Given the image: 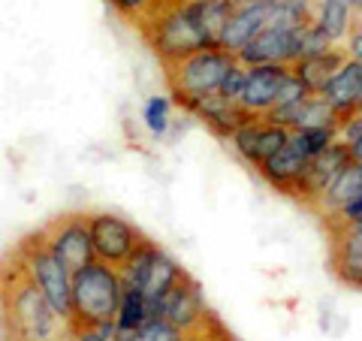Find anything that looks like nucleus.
<instances>
[{
  "instance_id": "obj_17",
  "label": "nucleus",
  "mask_w": 362,
  "mask_h": 341,
  "mask_svg": "<svg viewBox=\"0 0 362 341\" xmlns=\"http://www.w3.org/2000/svg\"><path fill=\"white\" fill-rule=\"evenodd\" d=\"M356 197H362V166L350 163L347 169H341V175L326 187V193L314 206V212L320 214V218H332L335 212H341L344 206H350Z\"/></svg>"
},
{
  "instance_id": "obj_18",
  "label": "nucleus",
  "mask_w": 362,
  "mask_h": 341,
  "mask_svg": "<svg viewBox=\"0 0 362 341\" xmlns=\"http://www.w3.org/2000/svg\"><path fill=\"white\" fill-rule=\"evenodd\" d=\"M347 61L344 49H329L323 54H314V58H305V61H296L290 67L293 73H296L302 79V85L311 91V94H320V91L326 88V82L341 70V64Z\"/></svg>"
},
{
  "instance_id": "obj_3",
  "label": "nucleus",
  "mask_w": 362,
  "mask_h": 341,
  "mask_svg": "<svg viewBox=\"0 0 362 341\" xmlns=\"http://www.w3.org/2000/svg\"><path fill=\"white\" fill-rule=\"evenodd\" d=\"M121 290V272L100 260L73 272L70 323L66 326H112L118 314Z\"/></svg>"
},
{
  "instance_id": "obj_14",
  "label": "nucleus",
  "mask_w": 362,
  "mask_h": 341,
  "mask_svg": "<svg viewBox=\"0 0 362 341\" xmlns=\"http://www.w3.org/2000/svg\"><path fill=\"white\" fill-rule=\"evenodd\" d=\"M190 115H194L197 121H202L214 136H221V139H226V142H230V136L239 130L245 121L254 118V115H247L239 103H233V100H226L221 94L202 97L199 103L190 106Z\"/></svg>"
},
{
  "instance_id": "obj_25",
  "label": "nucleus",
  "mask_w": 362,
  "mask_h": 341,
  "mask_svg": "<svg viewBox=\"0 0 362 341\" xmlns=\"http://www.w3.org/2000/svg\"><path fill=\"white\" fill-rule=\"evenodd\" d=\"M142 121H145V130L151 136H166L169 127H173V100L169 97H148L142 106Z\"/></svg>"
},
{
  "instance_id": "obj_34",
  "label": "nucleus",
  "mask_w": 362,
  "mask_h": 341,
  "mask_svg": "<svg viewBox=\"0 0 362 341\" xmlns=\"http://www.w3.org/2000/svg\"><path fill=\"white\" fill-rule=\"evenodd\" d=\"M338 139H344L347 145L362 142V115H350L347 121H341V127H338Z\"/></svg>"
},
{
  "instance_id": "obj_33",
  "label": "nucleus",
  "mask_w": 362,
  "mask_h": 341,
  "mask_svg": "<svg viewBox=\"0 0 362 341\" xmlns=\"http://www.w3.org/2000/svg\"><path fill=\"white\" fill-rule=\"evenodd\" d=\"M66 341H112L109 326H66Z\"/></svg>"
},
{
  "instance_id": "obj_37",
  "label": "nucleus",
  "mask_w": 362,
  "mask_h": 341,
  "mask_svg": "<svg viewBox=\"0 0 362 341\" xmlns=\"http://www.w3.org/2000/svg\"><path fill=\"white\" fill-rule=\"evenodd\" d=\"M235 4H254V6H272V4H281V0H235Z\"/></svg>"
},
{
  "instance_id": "obj_29",
  "label": "nucleus",
  "mask_w": 362,
  "mask_h": 341,
  "mask_svg": "<svg viewBox=\"0 0 362 341\" xmlns=\"http://www.w3.org/2000/svg\"><path fill=\"white\" fill-rule=\"evenodd\" d=\"M329 49H335V42L326 37V33L317 28L314 21L302 28V33H299V61L314 58V54H323V52H329Z\"/></svg>"
},
{
  "instance_id": "obj_24",
  "label": "nucleus",
  "mask_w": 362,
  "mask_h": 341,
  "mask_svg": "<svg viewBox=\"0 0 362 341\" xmlns=\"http://www.w3.org/2000/svg\"><path fill=\"white\" fill-rule=\"evenodd\" d=\"M302 127H329V130H338V127H341V118H338V112L326 103L320 94H311L302 103V112H299L296 127H293V130H302Z\"/></svg>"
},
{
  "instance_id": "obj_5",
  "label": "nucleus",
  "mask_w": 362,
  "mask_h": 341,
  "mask_svg": "<svg viewBox=\"0 0 362 341\" xmlns=\"http://www.w3.org/2000/svg\"><path fill=\"white\" fill-rule=\"evenodd\" d=\"M16 257L21 260V266H25V272L33 278V284L42 290V296L52 302V308L58 311L61 320L70 323L73 272L52 254V248L45 245V238H42V230L21 238L16 245Z\"/></svg>"
},
{
  "instance_id": "obj_20",
  "label": "nucleus",
  "mask_w": 362,
  "mask_h": 341,
  "mask_svg": "<svg viewBox=\"0 0 362 341\" xmlns=\"http://www.w3.org/2000/svg\"><path fill=\"white\" fill-rule=\"evenodd\" d=\"M354 6L341 4V0H317L314 4V25L332 42L347 40V33L354 30Z\"/></svg>"
},
{
  "instance_id": "obj_12",
  "label": "nucleus",
  "mask_w": 362,
  "mask_h": 341,
  "mask_svg": "<svg viewBox=\"0 0 362 341\" xmlns=\"http://www.w3.org/2000/svg\"><path fill=\"white\" fill-rule=\"evenodd\" d=\"M290 67H281V64H257V67H247V76H245V91L239 97V106L254 118H263L266 112L275 106L278 100V88H281V79L287 76Z\"/></svg>"
},
{
  "instance_id": "obj_27",
  "label": "nucleus",
  "mask_w": 362,
  "mask_h": 341,
  "mask_svg": "<svg viewBox=\"0 0 362 341\" xmlns=\"http://www.w3.org/2000/svg\"><path fill=\"white\" fill-rule=\"evenodd\" d=\"M329 236H332V254L362 257V224L335 226V230H329Z\"/></svg>"
},
{
  "instance_id": "obj_38",
  "label": "nucleus",
  "mask_w": 362,
  "mask_h": 341,
  "mask_svg": "<svg viewBox=\"0 0 362 341\" xmlns=\"http://www.w3.org/2000/svg\"><path fill=\"white\" fill-rule=\"evenodd\" d=\"M354 13H362V0H354Z\"/></svg>"
},
{
  "instance_id": "obj_19",
  "label": "nucleus",
  "mask_w": 362,
  "mask_h": 341,
  "mask_svg": "<svg viewBox=\"0 0 362 341\" xmlns=\"http://www.w3.org/2000/svg\"><path fill=\"white\" fill-rule=\"evenodd\" d=\"M190 9H194V18L206 45H218L221 49V33L233 16L235 0H190Z\"/></svg>"
},
{
  "instance_id": "obj_23",
  "label": "nucleus",
  "mask_w": 362,
  "mask_h": 341,
  "mask_svg": "<svg viewBox=\"0 0 362 341\" xmlns=\"http://www.w3.org/2000/svg\"><path fill=\"white\" fill-rule=\"evenodd\" d=\"M157 251H160V248H157L151 238H142V245L136 248V251L127 257V263L118 269L121 272V281L130 284V287H139L142 290V284H145V278H148V272L154 266Z\"/></svg>"
},
{
  "instance_id": "obj_8",
  "label": "nucleus",
  "mask_w": 362,
  "mask_h": 341,
  "mask_svg": "<svg viewBox=\"0 0 362 341\" xmlns=\"http://www.w3.org/2000/svg\"><path fill=\"white\" fill-rule=\"evenodd\" d=\"M42 230L45 245L52 248V254L61 260V263L78 272L82 266L94 263V245H90V230H88V214H58L52 218Z\"/></svg>"
},
{
  "instance_id": "obj_16",
  "label": "nucleus",
  "mask_w": 362,
  "mask_h": 341,
  "mask_svg": "<svg viewBox=\"0 0 362 341\" xmlns=\"http://www.w3.org/2000/svg\"><path fill=\"white\" fill-rule=\"evenodd\" d=\"M359 94H362V64L350 61V58L341 64V70H338L329 82H326V88L320 91V97L338 112L341 121H347L356 112Z\"/></svg>"
},
{
  "instance_id": "obj_11",
  "label": "nucleus",
  "mask_w": 362,
  "mask_h": 341,
  "mask_svg": "<svg viewBox=\"0 0 362 341\" xmlns=\"http://www.w3.org/2000/svg\"><path fill=\"white\" fill-rule=\"evenodd\" d=\"M299 30H281V28H263L257 37L235 54V61L245 67H257V64H281V67H293L299 61Z\"/></svg>"
},
{
  "instance_id": "obj_9",
  "label": "nucleus",
  "mask_w": 362,
  "mask_h": 341,
  "mask_svg": "<svg viewBox=\"0 0 362 341\" xmlns=\"http://www.w3.org/2000/svg\"><path fill=\"white\" fill-rule=\"evenodd\" d=\"M287 142H290V130L281 127V124H269L263 118L245 121L242 127L230 136L233 151L254 169L263 166V161H269V157L284 149Z\"/></svg>"
},
{
  "instance_id": "obj_32",
  "label": "nucleus",
  "mask_w": 362,
  "mask_h": 341,
  "mask_svg": "<svg viewBox=\"0 0 362 341\" xmlns=\"http://www.w3.org/2000/svg\"><path fill=\"white\" fill-rule=\"evenodd\" d=\"M245 76H247V67L235 61L230 70H226L223 82L218 88V94L226 97V100H233V103H239V97H242V91H245Z\"/></svg>"
},
{
  "instance_id": "obj_7",
  "label": "nucleus",
  "mask_w": 362,
  "mask_h": 341,
  "mask_svg": "<svg viewBox=\"0 0 362 341\" xmlns=\"http://www.w3.org/2000/svg\"><path fill=\"white\" fill-rule=\"evenodd\" d=\"M88 230H90V245H94V257L100 263H109L115 269H121L127 263V257L145 238L130 221H124L112 212H90Z\"/></svg>"
},
{
  "instance_id": "obj_35",
  "label": "nucleus",
  "mask_w": 362,
  "mask_h": 341,
  "mask_svg": "<svg viewBox=\"0 0 362 341\" xmlns=\"http://www.w3.org/2000/svg\"><path fill=\"white\" fill-rule=\"evenodd\" d=\"M344 54L350 61L362 64V25H356L354 30L347 33V42H344Z\"/></svg>"
},
{
  "instance_id": "obj_6",
  "label": "nucleus",
  "mask_w": 362,
  "mask_h": 341,
  "mask_svg": "<svg viewBox=\"0 0 362 341\" xmlns=\"http://www.w3.org/2000/svg\"><path fill=\"white\" fill-rule=\"evenodd\" d=\"M154 314L163 317V320H169L173 326H178L185 335H197L214 320L206 299H202L199 284L190 278L187 272L154 302Z\"/></svg>"
},
{
  "instance_id": "obj_1",
  "label": "nucleus",
  "mask_w": 362,
  "mask_h": 341,
  "mask_svg": "<svg viewBox=\"0 0 362 341\" xmlns=\"http://www.w3.org/2000/svg\"><path fill=\"white\" fill-rule=\"evenodd\" d=\"M64 333L66 323L13 251L0 263V335L4 341H54Z\"/></svg>"
},
{
  "instance_id": "obj_30",
  "label": "nucleus",
  "mask_w": 362,
  "mask_h": 341,
  "mask_svg": "<svg viewBox=\"0 0 362 341\" xmlns=\"http://www.w3.org/2000/svg\"><path fill=\"white\" fill-rule=\"evenodd\" d=\"M332 272L350 287L362 290V257H344V254H332Z\"/></svg>"
},
{
  "instance_id": "obj_15",
  "label": "nucleus",
  "mask_w": 362,
  "mask_h": 341,
  "mask_svg": "<svg viewBox=\"0 0 362 341\" xmlns=\"http://www.w3.org/2000/svg\"><path fill=\"white\" fill-rule=\"evenodd\" d=\"M269 21V6H254V4H235L230 21L221 33V49L230 52L233 58L239 54L247 42H251Z\"/></svg>"
},
{
  "instance_id": "obj_21",
  "label": "nucleus",
  "mask_w": 362,
  "mask_h": 341,
  "mask_svg": "<svg viewBox=\"0 0 362 341\" xmlns=\"http://www.w3.org/2000/svg\"><path fill=\"white\" fill-rule=\"evenodd\" d=\"M185 275V269H181L173 257H169L166 251H157V257H154V266H151V272H148V278H145V284H142V293L148 296V302H151V311H154V302L163 296V293L173 287V284Z\"/></svg>"
},
{
  "instance_id": "obj_40",
  "label": "nucleus",
  "mask_w": 362,
  "mask_h": 341,
  "mask_svg": "<svg viewBox=\"0 0 362 341\" xmlns=\"http://www.w3.org/2000/svg\"><path fill=\"white\" fill-rule=\"evenodd\" d=\"M359 224H362V221H359Z\"/></svg>"
},
{
  "instance_id": "obj_2",
  "label": "nucleus",
  "mask_w": 362,
  "mask_h": 341,
  "mask_svg": "<svg viewBox=\"0 0 362 341\" xmlns=\"http://www.w3.org/2000/svg\"><path fill=\"white\" fill-rule=\"evenodd\" d=\"M136 28H139L148 49L157 54V61L163 67L187 58L199 49H211L199 33L190 0H160V6L145 16Z\"/></svg>"
},
{
  "instance_id": "obj_36",
  "label": "nucleus",
  "mask_w": 362,
  "mask_h": 341,
  "mask_svg": "<svg viewBox=\"0 0 362 341\" xmlns=\"http://www.w3.org/2000/svg\"><path fill=\"white\" fill-rule=\"evenodd\" d=\"M347 149H350V163L362 166V142H356V145H347Z\"/></svg>"
},
{
  "instance_id": "obj_31",
  "label": "nucleus",
  "mask_w": 362,
  "mask_h": 341,
  "mask_svg": "<svg viewBox=\"0 0 362 341\" xmlns=\"http://www.w3.org/2000/svg\"><path fill=\"white\" fill-rule=\"evenodd\" d=\"M109 6L115 9L118 16H124L127 21H133V25H139V21L154 13L157 6H160V0H109Z\"/></svg>"
},
{
  "instance_id": "obj_13",
  "label": "nucleus",
  "mask_w": 362,
  "mask_h": 341,
  "mask_svg": "<svg viewBox=\"0 0 362 341\" xmlns=\"http://www.w3.org/2000/svg\"><path fill=\"white\" fill-rule=\"evenodd\" d=\"M308 163H311V157H305L296 145L287 142L281 151H275L269 161H263V166H259L257 173L263 175L275 190L287 193V197H296L302 178H305V173H308Z\"/></svg>"
},
{
  "instance_id": "obj_22",
  "label": "nucleus",
  "mask_w": 362,
  "mask_h": 341,
  "mask_svg": "<svg viewBox=\"0 0 362 341\" xmlns=\"http://www.w3.org/2000/svg\"><path fill=\"white\" fill-rule=\"evenodd\" d=\"M314 21V0H281V4L269 6V21L266 28H281V30H299Z\"/></svg>"
},
{
  "instance_id": "obj_4",
  "label": "nucleus",
  "mask_w": 362,
  "mask_h": 341,
  "mask_svg": "<svg viewBox=\"0 0 362 341\" xmlns=\"http://www.w3.org/2000/svg\"><path fill=\"white\" fill-rule=\"evenodd\" d=\"M233 64H235L233 54L218 49V45L187 54V58H181L175 64L163 67L169 94H173V100H175L181 109L190 112V106L199 103L202 97L218 94L223 76H226V70H230Z\"/></svg>"
},
{
  "instance_id": "obj_10",
  "label": "nucleus",
  "mask_w": 362,
  "mask_h": 341,
  "mask_svg": "<svg viewBox=\"0 0 362 341\" xmlns=\"http://www.w3.org/2000/svg\"><path fill=\"white\" fill-rule=\"evenodd\" d=\"M347 166H350V149H347V142L344 139H335L329 149H323L317 157H311L308 173H305L302 185H299V190H296V197H293V200H299L302 206H308L314 212V206L320 202L326 187H329L332 181L341 175V169H347Z\"/></svg>"
},
{
  "instance_id": "obj_39",
  "label": "nucleus",
  "mask_w": 362,
  "mask_h": 341,
  "mask_svg": "<svg viewBox=\"0 0 362 341\" xmlns=\"http://www.w3.org/2000/svg\"><path fill=\"white\" fill-rule=\"evenodd\" d=\"M54 341H66V335H61V338H54Z\"/></svg>"
},
{
  "instance_id": "obj_28",
  "label": "nucleus",
  "mask_w": 362,
  "mask_h": 341,
  "mask_svg": "<svg viewBox=\"0 0 362 341\" xmlns=\"http://www.w3.org/2000/svg\"><path fill=\"white\" fill-rule=\"evenodd\" d=\"M136 341H187V335L181 333L178 326H173L169 320H163V317H148L139 333H136Z\"/></svg>"
},
{
  "instance_id": "obj_26",
  "label": "nucleus",
  "mask_w": 362,
  "mask_h": 341,
  "mask_svg": "<svg viewBox=\"0 0 362 341\" xmlns=\"http://www.w3.org/2000/svg\"><path fill=\"white\" fill-rule=\"evenodd\" d=\"M338 139V130L329 127H302V130H290V142L305 154V157H317L323 149Z\"/></svg>"
}]
</instances>
